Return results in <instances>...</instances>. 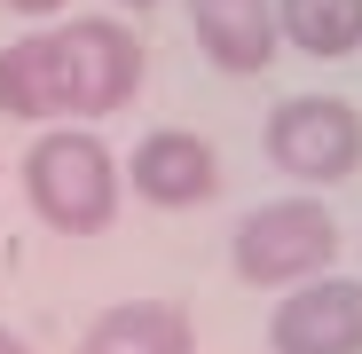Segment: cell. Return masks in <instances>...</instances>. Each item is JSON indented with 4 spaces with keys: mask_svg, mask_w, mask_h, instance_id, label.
<instances>
[{
    "mask_svg": "<svg viewBox=\"0 0 362 354\" xmlns=\"http://www.w3.org/2000/svg\"><path fill=\"white\" fill-rule=\"evenodd\" d=\"M24 197L55 236H103L118 220V165L87 126H47L24 150Z\"/></svg>",
    "mask_w": 362,
    "mask_h": 354,
    "instance_id": "obj_1",
    "label": "cell"
},
{
    "mask_svg": "<svg viewBox=\"0 0 362 354\" xmlns=\"http://www.w3.org/2000/svg\"><path fill=\"white\" fill-rule=\"evenodd\" d=\"M47 71H55V118H110L142 87V47L110 16H71L47 32Z\"/></svg>",
    "mask_w": 362,
    "mask_h": 354,
    "instance_id": "obj_2",
    "label": "cell"
},
{
    "mask_svg": "<svg viewBox=\"0 0 362 354\" xmlns=\"http://www.w3.org/2000/svg\"><path fill=\"white\" fill-rule=\"evenodd\" d=\"M228 252H236V276H245V283H268V291L276 283H308L339 252V220L315 197H276V205H260V213L236 220Z\"/></svg>",
    "mask_w": 362,
    "mask_h": 354,
    "instance_id": "obj_3",
    "label": "cell"
},
{
    "mask_svg": "<svg viewBox=\"0 0 362 354\" xmlns=\"http://www.w3.org/2000/svg\"><path fill=\"white\" fill-rule=\"evenodd\" d=\"M268 158L276 173L308 189H331L362 165V110L339 102V95H284L268 110Z\"/></svg>",
    "mask_w": 362,
    "mask_h": 354,
    "instance_id": "obj_4",
    "label": "cell"
},
{
    "mask_svg": "<svg viewBox=\"0 0 362 354\" xmlns=\"http://www.w3.org/2000/svg\"><path fill=\"white\" fill-rule=\"evenodd\" d=\"M276 354H362V283L354 276H308L268 315Z\"/></svg>",
    "mask_w": 362,
    "mask_h": 354,
    "instance_id": "obj_5",
    "label": "cell"
},
{
    "mask_svg": "<svg viewBox=\"0 0 362 354\" xmlns=\"http://www.w3.org/2000/svg\"><path fill=\"white\" fill-rule=\"evenodd\" d=\"M127 173H134V197H142V205H158V213L205 205V197L221 189V165H213V150H205L197 134H181V126H158V134H142Z\"/></svg>",
    "mask_w": 362,
    "mask_h": 354,
    "instance_id": "obj_6",
    "label": "cell"
},
{
    "mask_svg": "<svg viewBox=\"0 0 362 354\" xmlns=\"http://www.w3.org/2000/svg\"><path fill=\"white\" fill-rule=\"evenodd\" d=\"M197 47L221 71H268L276 64V0H189Z\"/></svg>",
    "mask_w": 362,
    "mask_h": 354,
    "instance_id": "obj_7",
    "label": "cell"
},
{
    "mask_svg": "<svg viewBox=\"0 0 362 354\" xmlns=\"http://www.w3.org/2000/svg\"><path fill=\"white\" fill-rule=\"evenodd\" d=\"M79 354H197V331H189V307L173 300H118L87 323Z\"/></svg>",
    "mask_w": 362,
    "mask_h": 354,
    "instance_id": "obj_8",
    "label": "cell"
},
{
    "mask_svg": "<svg viewBox=\"0 0 362 354\" xmlns=\"http://www.w3.org/2000/svg\"><path fill=\"white\" fill-rule=\"evenodd\" d=\"M276 32H284L299 55L339 64V55L362 47V0H276Z\"/></svg>",
    "mask_w": 362,
    "mask_h": 354,
    "instance_id": "obj_9",
    "label": "cell"
},
{
    "mask_svg": "<svg viewBox=\"0 0 362 354\" xmlns=\"http://www.w3.org/2000/svg\"><path fill=\"white\" fill-rule=\"evenodd\" d=\"M0 110L24 118V126H47L55 118V71H47V32L8 40L0 47Z\"/></svg>",
    "mask_w": 362,
    "mask_h": 354,
    "instance_id": "obj_10",
    "label": "cell"
},
{
    "mask_svg": "<svg viewBox=\"0 0 362 354\" xmlns=\"http://www.w3.org/2000/svg\"><path fill=\"white\" fill-rule=\"evenodd\" d=\"M16 16H55V8H71V0H8Z\"/></svg>",
    "mask_w": 362,
    "mask_h": 354,
    "instance_id": "obj_11",
    "label": "cell"
},
{
    "mask_svg": "<svg viewBox=\"0 0 362 354\" xmlns=\"http://www.w3.org/2000/svg\"><path fill=\"white\" fill-rule=\"evenodd\" d=\"M0 354H32V346H24V338H8V331H0Z\"/></svg>",
    "mask_w": 362,
    "mask_h": 354,
    "instance_id": "obj_12",
    "label": "cell"
},
{
    "mask_svg": "<svg viewBox=\"0 0 362 354\" xmlns=\"http://www.w3.org/2000/svg\"><path fill=\"white\" fill-rule=\"evenodd\" d=\"M127 8H150V0H127Z\"/></svg>",
    "mask_w": 362,
    "mask_h": 354,
    "instance_id": "obj_13",
    "label": "cell"
}]
</instances>
